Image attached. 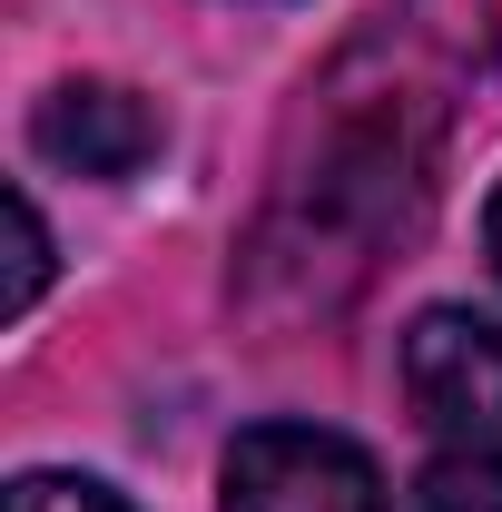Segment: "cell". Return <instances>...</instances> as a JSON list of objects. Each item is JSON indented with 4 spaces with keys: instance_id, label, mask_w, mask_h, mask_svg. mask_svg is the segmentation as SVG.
Listing matches in <instances>:
<instances>
[{
    "instance_id": "obj_2",
    "label": "cell",
    "mask_w": 502,
    "mask_h": 512,
    "mask_svg": "<svg viewBox=\"0 0 502 512\" xmlns=\"http://www.w3.org/2000/svg\"><path fill=\"white\" fill-rule=\"evenodd\" d=\"M217 512H384V473L325 424H247L217 473Z\"/></svg>"
},
{
    "instance_id": "obj_6",
    "label": "cell",
    "mask_w": 502,
    "mask_h": 512,
    "mask_svg": "<svg viewBox=\"0 0 502 512\" xmlns=\"http://www.w3.org/2000/svg\"><path fill=\"white\" fill-rule=\"evenodd\" d=\"M0 512H138V503L109 493V483H89V473H20L0 493Z\"/></svg>"
},
{
    "instance_id": "obj_5",
    "label": "cell",
    "mask_w": 502,
    "mask_h": 512,
    "mask_svg": "<svg viewBox=\"0 0 502 512\" xmlns=\"http://www.w3.org/2000/svg\"><path fill=\"white\" fill-rule=\"evenodd\" d=\"M404 512H502V453H434Z\"/></svg>"
},
{
    "instance_id": "obj_3",
    "label": "cell",
    "mask_w": 502,
    "mask_h": 512,
    "mask_svg": "<svg viewBox=\"0 0 502 512\" xmlns=\"http://www.w3.org/2000/svg\"><path fill=\"white\" fill-rule=\"evenodd\" d=\"M404 404L443 453H502V335L473 306H424L404 325Z\"/></svg>"
},
{
    "instance_id": "obj_4",
    "label": "cell",
    "mask_w": 502,
    "mask_h": 512,
    "mask_svg": "<svg viewBox=\"0 0 502 512\" xmlns=\"http://www.w3.org/2000/svg\"><path fill=\"white\" fill-rule=\"evenodd\" d=\"M158 109L119 89V79H60L50 99H40V119H30V148L69 168V178H138L148 158H158Z\"/></svg>"
},
{
    "instance_id": "obj_7",
    "label": "cell",
    "mask_w": 502,
    "mask_h": 512,
    "mask_svg": "<svg viewBox=\"0 0 502 512\" xmlns=\"http://www.w3.org/2000/svg\"><path fill=\"white\" fill-rule=\"evenodd\" d=\"M40 286H50V227H40L30 188H10V316H30Z\"/></svg>"
},
{
    "instance_id": "obj_1",
    "label": "cell",
    "mask_w": 502,
    "mask_h": 512,
    "mask_svg": "<svg viewBox=\"0 0 502 512\" xmlns=\"http://www.w3.org/2000/svg\"><path fill=\"white\" fill-rule=\"evenodd\" d=\"M335 109H325V138H315V168H296L286 188H276V227L266 237H286L296 227V247H325V256H355L384 247V237H404L414 217H424V188H434V138L414 119V99L404 89H375V99H355L345 109V89H325Z\"/></svg>"
},
{
    "instance_id": "obj_8",
    "label": "cell",
    "mask_w": 502,
    "mask_h": 512,
    "mask_svg": "<svg viewBox=\"0 0 502 512\" xmlns=\"http://www.w3.org/2000/svg\"><path fill=\"white\" fill-rule=\"evenodd\" d=\"M483 247H493V276H502V188H493V207H483Z\"/></svg>"
}]
</instances>
